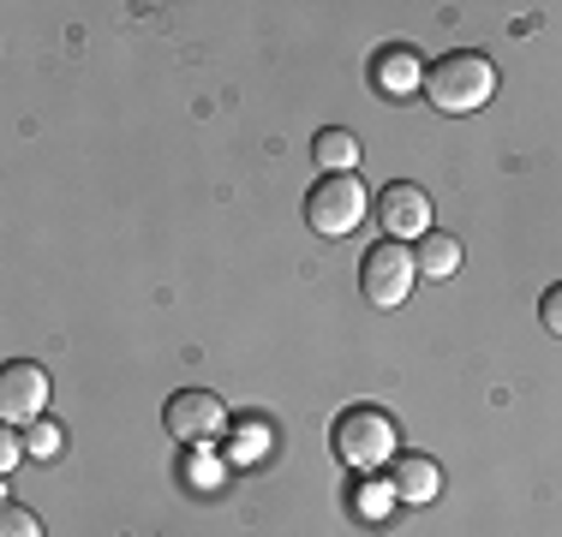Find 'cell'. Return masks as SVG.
<instances>
[{
	"mask_svg": "<svg viewBox=\"0 0 562 537\" xmlns=\"http://www.w3.org/2000/svg\"><path fill=\"white\" fill-rule=\"evenodd\" d=\"M491 96H497V66L479 48L437 54V60L425 66V102H431L437 114H479Z\"/></svg>",
	"mask_w": 562,
	"mask_h": 537,
	"instance_id": "1",
	"label": "cell"
},
{
	"mask_svg": "<svg viewBox=\"0 0 562 537\" xmlns=\"http://www.w3.org/2000/svg\"><path fill=\"white\" fill-rule=\"evenodd\" d=\"M329 442H336V460L353 466V472H378V466H390L401 454L395 419L383 407H347L336 430H329Z\"/></svg>",
	"mask_w": 562,
	"mask_h": 537,
	"instance_id": "2",
	"label": "cell"
},
{
	"mask_svg": "<svg viewBox=\"0 0 562 537\" xmlns=\"http://www.w3.org/2000/svg\"><path fill=\"white\" fill-rule=\"evenodd\" d=\"M366 215H371V192L359 185V173H324V180L305 192V221L324 239H347Z\"/></svg>",
	"mask_w": 562,
	"mask_h": 537,
	"instance_id": "3",
	"label": "cell"
},
{
	"mask_svg": "<svg viewBox=\"0 0 562 537\" xmlns=\"http://www.w3.org/2000/svg\"><path fill=\"white\" fill-rule=\"evenodd\" d=\"M413 287H419V258H413L401 239H378V245L359 258V293H366L378 311H395V305H407Z\"/></svg>",
	"mask_w": 562,
	"mask_h": 537,
	"instance_id": "4",
	"label": "cell"
},
{
	"mask_svg": "<svg viewBox=\"0 0 562 537\" xmlns=\"http://www.w3.org/2000/svg\"><path fill=\"white\" fill-rule=\"evenodd\" d=\"M162 424H168L173 442H186V448H210V442L227 430V407L210 395V388H180V395H168Z\"/></svg>",
	"mask_w": 562,
	"mask_h": 537,
	"instance_id": "5",
	"label": "cell"
},
{
	"mask_svg": "<svg viewBox=\"0 0 562 537\" xmlns=\"http://www.w3.org/2000/svg\"><path fill=\"white\" fill-rule=\"evenodd\" d=\"M48 370L36 365V358H12L7 370H0V419L31 430L36 419H48Z\"/></svg>",
	"mask_w": 562,
	"mask_h": 537,
	"instance_id": "6",
	"label": "cell"
},
{
	"mask_svg": "<svg viewBox=\"0 0 562 537\" xmlns=\"http://www.w3.org/2000/svg\"><path fill=\"white\" fill-rule=\"evenodd\" d=\"M378 221H383V239H425L431 233V197H425V185H413V180H395V185H383L378 192Z\"/></svg>",
	"mask_w": 562,
	"mask_h": 537,
	"instance_id": "7",
	"label": "cell"
},
{
	"mask_svg": "<svg viewBox=\"0 0 562 537\" xmlns=\"http://www.w3.org/2000/svg\"><path fill=\"white\" fill-rule=\"evenodd\" d=\"M390 495L407 502V507L437 502V495H443V472H437L431 454H395L390 460Z\"/></svg>",
	"mask_w": 562,
	"mask_h": 537,
	"instance_id": "8",
	"label": "cell"
},
{
	"mask_svg": "<svg viewBox=\"0 0 562 537\" xmlns=\"http://www.w3.org/2000/svg\"><path fill=\"white\" fill-rule=\"evenodd\" d=\"M413 258H419V275L425 281H449L454 268H461V239L437 233V227H431V233L419 239V251H413Z\"/></svg>",
	"mask_w": 562,
	"mask_h": 537,
	"instance_id": "9",
	"label": "cell"
},
{
	"mask_svg": "<svg viewBox=\"0 0 562 537\" xmlns=\"http://www.w3.org/2000/svg\"><path fill=\"white\" fill-rule=\"evenodd\" d=\"M371 78H378V90H390V96H401V90H413V84H425L419 54H413V48H390L378 66H371Z\"/></svg>",
	"mask_w": 562,
	"mask_h": 537,
	"instance_id": "10",
	"label": "cell"
},
{
	"mask_svg": "<svg viewBox=\"0 0 562 537\" xmlns=\"http://www.w3.org/2000/svg\"><path fill=\"white\" fill-rule=\"evenodd\" d=\"M312 156H317V168H324V173H353V161H359V138H353L347 126H329V132H317Z\"/></svg>",
	"mask_w": 562,
	"mask_h": 537,
	"instance_id": "11",
	"label": "cell"
},
{
	"mask_svg": "<svg viewBox=\"0 0 562 537\" xmlns=\"http://www.w3.org/2000/svg\"><path fill=\"white\" fill-rule=\"evenodd\" d=\"M24 448H31L36 460H55V454L66 448V430H60L55 419H36L31 430H24Z\"/></svg>",
	"mask_w": 562,
	"mask_h": 537,
	"instance_id": "12",
	"label": "cell"
},
{
	"mask_svg": "<svg viewBox=\"0 0 562 537\" xmlns=\"http://www.w3.org/2000/svg\"><path fill=\"white\" fill-rule=\"evenodd\" d=\"M0 537H43V519H36L31 507L7 502V507H0Z\"/></svg>",
	"mask_w": 562,
	"mask_h": 537,
	"instance_id": "13",
	"label": "cell"
},
{
	"mask_svg": "<svg viewBox=\"0 0 562 537\" xmlns=\"http://www.w3.org/2000/svg\"><path fill=\"white\" fill-rule=\"evenodd\" d=\"M24 454H31V448H24V430H19V424H7V430H0V472H12V466H19Z\"/></svg>",
	"mask_w": 562,
	"mask_h": 537,
	"instance_id": "14",
	"label": "cell"
},
{
	"mask_svg": "<svg viewBox=\"0 0 562 537\" xmlns=\"http://www.w3.org/2000/svg\"><path fill=\"white\" fill-rule=\"evenodd\" d=\"M539 322H544V334H557V341H562V281L539 299Z\"/></svg>",
	"mask_w": 562,
	"mask_h": 537,
	"instance_id": "15",
	"label": "cell"
}]
</instances>
